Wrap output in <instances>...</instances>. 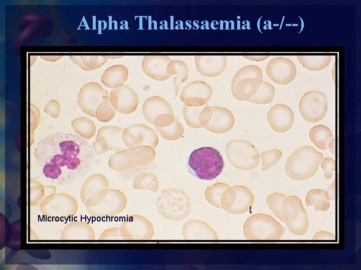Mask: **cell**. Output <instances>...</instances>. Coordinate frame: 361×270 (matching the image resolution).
<instances>
[{"instance_id":"6da1fadb","label":"cell","mask_w":361,"mask_h":270,"mask_svg":"<svg viewBox=\"0 0 361 270\" xmlns=\"http://www.w3.org/2000/svg\"><path fill=\"white\" fill-rule=\"evenodd\" d=\"M90 144L79 135L57 132L36 146L34 156L42 176L50 182L64 185L82 176L92 158Z\"/></svg>"},{"instance_id":"7a4b0ae2","label":"cell","mask_w":361,"mask_h":270,"mask_svg":"<svg viewBox=\"0 0 361 270\" xmlns=\"http://www.w3.org/2000/svg\"><path fill=\"white\" fill-rule=\"evenodd\" d=\"M323 154L313 147L302 146L287 158L284 170L291 179L303 180L313 176L317 172Z\"/></svg>"},{"instance_id":"3957f363","label":"cell","mask_w":361,"mask_h":270,"mask_svg":"<svg viewBox=\"0 0 361 270\" xmlns=\"http://www.w3.org/2000/svg\"><path fill=\"white\" fill-rule=\"evenodd\" d=\"M188 164L198 178L211 180L217 178L223 170L224 163L220 152L211 146H203L191 154Z\"/></svg>"},{"instance_id":"277c9868","label":"cell","mask_w":361,"mask_h":270,"mask_svg":"<svg viewBox=\"0 0 361 270\" xmlns=\"http://www.w3.org/2000/svg\"><path fill=\"white\" fill-rule=\"evenodd\" d=\"M285 232L282 226L264 214L252 215L244 224V234L249 240H278Z\"/></svg>"},{"instance_id":"5b68a950","label":"cell","mask_w":361,"mask_h":270,"mask_svg":"<svg viewBox=\"0 0 361 270\" xmlns=\"http://www.w3.org/2000/svg\"><path fill=\"white\" fill-rule=\"evenodd\" d=\"M263 80L262 70L258 66L251 64L243 66L232 79V95L238 100L248 101L257 92Z\"/></svg>"},{"instance_id":"8992f818","label":"cell","mask_w":361,"mask_h":270,"mask_svg":"<svg viewBox=\"0 0 361 270\" xmlns=\"http://www.w3.org/2000/svg\"><path fill=\"white\" fill-rule=\"evenodd\" d=\"M228 160L237 169L251 170L258 165L260 154L256 147L248 140H233L225 146Z\"/></svg>"},{"instance_id":"52a82bcc","label":"cell","mask_w":361,"mask_h":270,"mask_svg":"<svg viewBox=\"0 0 361 270\" xmlns=\"http://www.w3.org/2000/svg\"><path fill=\"white\" fill-rule=\"evenodd\" d=\"M156 152L152 147L139 146L118 150L109 158V166L114 170L124 169L151 162Z\"/></svg>"},{"instance_id":"ba28073f","label":"cell","mask_w":361,"mask_h":270,"mask_svg":"<svg viewBox=\"0 0 361 270\" xmlns=\"http://www.w3.org/2000/svg\"><path fill=\"white\" fill-rule=\"evenodd\" d=\"M284 222L290 231L296 236H302L308 230L309 220L301 200L291 195L284 200L282 206Z\"/></svg>"},{"instance_id":"9c48e42d","label":"cell","mask_w":361,"mask_h":270,"mask_svg":"<svg viewBox=\"0 0 361 270\" xmlns=\"http://www.w3.org/2000/svg\"><path fill=\"white\" fill-rule=\"evenodd\" d=\"M199 121L202 127L207 130L223 134L233 128L235 119L232 112L226 108L207 106L201 111Z\"/></svg>"},{"instance_id":"30bf717a","label":"cell","mask_w":361,"mask_h":270,"mask_svg":"<svg viewBox=\"0 0 361 270\" xmlns=\"http://www.w3.org/2000/svg\"><path fill=\"white\" fill-rule=\"evenodd\" d=\"M142 113L145 120L154 126L163 128L173 123L174 112L169 103L163 98L154 96L144 102Z\"/></svg>"},{"instance_id":"8fae6325","label":"cell","mask_w":361,"mask_h":270,"mask_svg":"<svg viewBox=\"0 0 361 270\" xmlns=\"http://www.w3.org/2000/svg\"><path fill=\"white\" fill-rule=\"evenodd\" d=\"M298 109L302 118L307 122L314 123L322 120L328 110L326 95L318 90L305 92L300 98Z\"/></svg>"},{"instance_id":"7c38bea8","label":"cell","mask_w":361,"mask_h":270,"mask_svg":"<svg viewBox=\"0 0 361 270\" xmlns=\"http://www.w3.org/2000/svg\"><path fill=\"white\" fill-rule=\"evenodd\" d=\"M122 138L127 148L144 145L155 148L159 143L156 132L142 124H133L124 128Z\"/></svg>"},{"instance_id":"4fadbf2b","label":"cell","mask_w":361,"mask_h":270,"mask_svg":"<svg viewBox=\"0 0 361 270\" xmlns=\"http://www.w3.org/2000/svg\"><path fill=\"white\" fill-rule=\"evenodd\" d=\"M124 128L117 126H107L100 128L97 132L96 140L92 144V148L97 154L109 150H119L126 146L122 136Z\"/></svg>"},{"instance_id":"5bb4252c","label":"cell","mask_w":361,"mask_h":270,"mask_svg":"<svg viewBox=\"0 0 361 270\" xmlns=\"http://www.w3.org/2000/svg\"><path fill=\"white\" fill-rule=\"evenodd\" d=\"M105 95H109V92L99 83L87 82L79 90L77 102L83 112L95 117L96 108Z\"/></svg>"},{"instance_id":"9a60e30c","label":"cell","mask_w":361,"mask_h":270,"mask_svg":"<svg viewBox=\"0 0 361 270\" xmlns=\"http://www.w3.org/2000/svg\"><path fill=\"white\" fill-rule=\"evenodd\" d=\"M213 94V88L209 84L203 80H195L183 88L179 97L185 106L198 107L207 104Z\"/></svg>"},{"instance_id":"2e32d148","label":"cell","mask_w":361,"mask_h":270,"mask_svg":"<svg viewBox=\"0 0 361 270\" xmlns=\"http://www.w3.org/2000/svg\"><path fill=\"white\" fill-rule=\"evenodd\" d=\"M266 72L270 79L280 85L291 82L297 75V68L294 62L283 56L276 57L267 64Z\"/></svg>"},{"instance_id":"e0dca14e","label":"cell","mask_w":361,"mask_h":270,"mask_svg":"<svg viewBox=\"0 0 361 270\" xmlns=\"http://www.w3.org/2000/svg\"><path fill=\"white\" fill-rule=\"evenodd\" d=\"M222 208H224L233 202L235 205L232 213H234L237 204L236 213L241 214L247 212L254 202V196L251 190L243 186H234L227 188L221 196Z\"/></svg>"},{"instance_id":"ac0fdd59","label":"cell","mask_w":361,"mask_h":270,"mask_svg":"<svg viewBox=\"0 0 361 270\" xmlns=\"http://www.w3.org/2000/svg\"><path fill=\"white\" fill-rule=\"evenodd\" d=\"M109 96L113 106L116 111L122 114L133 113L139 104L137 94L127 85L123 84L113 88Z\"/></svg>"},{"instance_id":"d6986e66","label":"cell","mask_w":361,"mask_h":270,"mask_svg":"<svg viewBox=\"0 0 361 270\" xmlns=\"http://www.w3.org/2000/svg\"><path fill=\"white\" fill-rule=\"evenodd\" d=\"M267 118L271 128L279 133L289 130L294 121L292 110L283 104H277L272 106L267 112Z\"/></svg>"},{"instance_id":"ffe728a7","label":"cell","mask_w":361,"mask_h":270,"mask_svg":"<svg viewBox=\"0 0 361 270\" xmlns=\"http://www.w3.org/2000/svg\"><path fill=\"white\" fill-rule=\"evenodd\" d=\"M194 60L198 72L210 78L221 75L228 64L227 56L224 55H198Z\"/></svg>"},{"instance_id":"44dd1931","label":"cell","mask_w":361,"mask_h":270,"mask_svg":"<svg viewBox=\"0 0 361 270\" xmlns=\"http://www.w3.org/2000/svg\"><path fill=\"white\" fill-rule=\"evenodd\" d=\"M171 58L164 55H147L143 57L141 66L144 72L157 81H164L171 78L166 70Z\"/></svg>"},{"instance_id":"7402d4cb","label":"cell","mask_w":361,"mask_h":270,"mask_svg":"<svg viewBox=\"0 0 361 270\" xmlns=\"http://www.w3.org/2000/svg\"><path fill=\"white\" fill-rule=\"evenodd\" d=\"M128 68L122 64H115L107 68L102 74L101 80L106 87L114 88L124 84L128 78Z\"/></svg>"},{"instance_id":"603a6c76","label":"cell","mask_w":361,"mask_h":270,"mask_svg":"<svg viewBox=\"0 0 361 270\" xmlns=\"http://www.w3.org/2000/svg\"><path fill=\"white\" fill-rule=\"evenodd\" d=\"M167 73L172 76L176 75L173 79L174 90L175 96L178 94L180 86L189 78V68L187 64L183 60H171L166 68Z\"/></svg>"},{"instance_id":"cb8c5ba5","label":"cell","mask_w":361,"mask_h":270,"mask_svg":"<svg viewBox=\"0 0 361 270\" xmlns=\"http://www.w3.org/2000/svg\"><path fill=\"white\" fill-rule=\"evenodd\" d=\"M329 197L326 190L314 188L310 190L305 198L306 206H312L316 212L326 211L330 208Z\"/></svg>"},{"instance_id":"d4e9b609","label":"cell","mask_w":361,"mask_h":270,"mask_svg":"<svg viewBox=\"0 0 361 270\" xmlns=\"http://www.w3.org/2000/svg\"><path fill=\"white\" fill-rule=\"evenodd\" d=\"M297 58L304 68L311 71L325 69L331 60V56L329 55H299Z\"/></svg>"},{"instance_id":"484cf974","label":"cell","mask_w":361,"mask_h":270,"mask_svg":"<svg viewBox=\"0 0 361 270\" xmlns=\"http://www.w3.org/2000/svg\"><path fill=\"white\" fill-rule=\"evenodd\" d=\"M310 140L319 148H328L329 143L333 138L331 130L326 126L319 124L312 128L309 133Z\"/></svg>"},{"instance_id":"4316f807","label":"cell","mask_w":361,"mask_h":270,"mask_svg":"<svg viewBox=\"0 0 361 270\" xmlns=\"http://www.w3.org/2000/svg\"><path fill=\"white\" fill-rule=\"evenodd\" d=\"M70 58L74 64L86 71L101 68L108 60L106 56H70Z\"/></svg>"},{"instance_id":"83f0119b","label":"cell","mask_w":361,"mask_h":270,"mask_svg":"<svg viewBox=\"0 0 361 270\" xmlns=\"http://www.w3.org/2000/svg\"><path fill=\"white\" fill-rule=\"evenodd\" d=\"M72 128L81 137L89 140L96 134V126L89 118L82 116L74 119L71 122Z\"/></svg>"},{"instance_id":"f1b7e54d","label":"cell","mask_w":361,"mask_h":270,"mask_svg":"<svg viewBox=\"0 0 361 270\" xmlns=\"http://www.w3.org/2000/svg\"><path fill=\"white\" fill-rule=\"evenodd\" d=\"M275 88L270 83L263 80L255 94L248 101L251 103L266 104L274 100Z\"/></svg>"},{"instance_id":"f546056e","label":"cell","mask_w":361,"mask_h":270,"mask_svg":"<svg viewBox=\"0 0 361 270\" xmlns=\"http://www.w3.org/2000/svg\"><path fill=\"white\" fill-rule=\"evenodd\" d=\"M155 128L160 136L167 140H177L185 133V128L183 124L177 119H175L173 123L167 126H155Z\"/></svg>"},{"instance_id":"4dcf8cb0","label":"cell","mask_w":361,"mask_h":270,"mask_svg":"<svg viewBox=\"0 0 361 270\" xmlns=\"http://www.w3.org/2000/svg\"><path fill=\"white\" fill-rule=\"evenodd\" d=\"M116 112V110L111 102L109 94L105 95L96 108L95 118L100 122H107L114 117Z\"/></svg>"},{"instance_id":"1f68e13d","label":"cell","mask_w":361,"mask_h":270,"mask_svg":"<svg viewBox=\"0 0 361 270\" xmlns=\"http://www.w3.org/2000/svg\"><path fill=\"white\" fill-rule=\"evenodd\" d=\"M230 186L225 183L218 182L212 186H208L205 191V196L207 200L212 204L218 208H222L220 200L221 199L223 192Z\"/></svg>"},{"instance_id":"d6a6232c","label":"cell","mask_w":361,"mask_h":270,"mask_svg":"<svg viewBox=\"0 0 361 270\" xmlns=\"http://www.w3.org/2000/svg\"><path fill=\"white\" fill-rule=\"evenodd\" d=\"M205 106L191 107L184 106L183 108V116L187 124L191 128H202L199 121L200 114Z\"/></svg>"},{"instance_id":"836d02e7","label":"cell","mask_w":361,"mask_h":270,"mask_svg":"<svg viewBox=\"0 0 361 270\" xmlns=\"http://www.w3.org/2000/svg\"><path fill=\"white\" fill-rule=\"evenodd\" d=\"M286 196L285 194L273 192L267 198V204L269 208L279 219L283 222L284 220L282 214V206Z\"/></svg>"},{"instance_id":"e575fe53","label":"cell","mask_w":361,"mask_h":270,"mask_svg":"<svg viewBox=\"0 0 361 270\" xmlns=\"http://www.w3.org/2000/svg\"><path fill=\"white\" fill-rule=\"evenodd\" d=\"M262 171L265 172L276 164L283 155L282 152L278 148L263 151L261 153Z\"/></svg>"},{"instance_id":"d590c367","label":"cell","mask_w":361,"mask_h":270,"mask_svg":"<svg viewBox=\"0 0 361 270\" xmlns=\"http://www.w3.org/2000/svg\"><path fill=\"white\" fill-rule=\"evenodd\" d=\"M107 186V180L104 176L100 174H95L86 180L82 186L81 192L84 194Z\"/></svg>"},{"instance_id":"8d00e7d4","label":"cell","mask_w":361,"mask_h":270,"mask_svg":"<svg viewBox=\"0 0 361 270\" xmlns=\"http://www.w3.org/2000/svg\"><path fill=\"white\" fill-rule=\"evenodd\" d=\"M134 184L138 188L149 187L154 188L158 185L155 176L151 174H142L138 175L134 180Z\"/></svg>"},{"instance_id":"74e56055","label":"cell","mask_w":361,"mask_h":270,"mask_svg":"<svg viewBox=\"0 0 361 270\" xmlns=\"http://www.w3.org/2000/svg\"><path fill=\"white\" fill-rule=\"evenodd\" d=\"M41 114L38 107L30 104V134L31 144H33L34 138V132L40 122Z\"/></svg>"},{"instance_id":"f35d334b","label":"cell","mask_w":361,"mask_h":270,"mask_svg":"<svg viewBox=\"0 0 361 270\" xmlns=\"http://www.w3.org/2000/svg\"><path fill=\"white\" fill-rule=\"evenodd\" d=\"M321 166L324 171V176L326 180L330 179L333 176L335 170V161L331 158H326L323 160Z\"/></svg>"},{"instance_id":"ab89813d","label":"cell","mask_w":361,"mask_h":270,"mask_svg":"<svg viewBox=\"0 0 361 270\" xmlns=\"http://www.w3.org/2000/svg\"><path fill=\"white\" fill-rule=\"evenodd\" d=\"M44 112L54 119L58 118L61 112L59 102L55 99L50 100L45 105Z\"/></svg>"},{"instance_id":"60d3db41","label":"cell","mask_w":361,"mask_h":270,"mask_svg":"<svg viewBox=\"0 0 361 270\" xmlns=\"http://www.w3.org/2000/svg\"><path fill=\"white\" fill-rule=\"evenodd\" d=\"M312 239L313 240H335V236L329 232L321 230L316 232Z\"/></svg>"},{"instance_id":"b9f144b4","label":"cell","mask_w":361,"mask_h":270,"mask_svg":"<svg viewBox=\"0 0 361 270\" xmlns=\"http://www.w3.org/2000/svg\"><path fill=\"white\" fill-rule=\"evenodd\" d=\"M326 192L331 200H334L335 198V180L327 188Z\"/></svg>"},{"instance_id":"7bdbcfd3","label":"cell","mask_w":361,"mask_h":270,"mask_svg":"<svg viewBox=\"0 0 361 270\" xmlns=\"http://www.w3.org/2000/svg\"><path fill=\"white\" fill-rule=\"evenodd\" d=\"M244 58L247 60L256 61V62H261L264 60L269 58V56H244Z\"/></svg>"},{"instance_id":"ee69618b","label":"cell","mask_w":361,"mask_h":270,"mask_svg":"<svg viewBox=\"0 0 361 270\" xmlns=\"http://www.w3.org/2000/svg\"><path fill=\"white\" fill-rule=\"evenodd\" d=\"M328 148L331 152L332 154H333L334 155H335V139L334 138H332L328 144Z\"/></svg>"},{"instance_id":"f6af8a7d","label":"cell","mask_w":361,"mask_h":270,"mask_svg":"<svg viewBox=\"0 0 361 270\" xmlns=\"http://www.w3.org/2000/svg\"><path fill=\"white\" fill-rule=\"evenodd\" d=\"M106 57H107L108 58H112V59H115V58H120L122 57V56H106Z\"/></svg>"}]
</instances>
